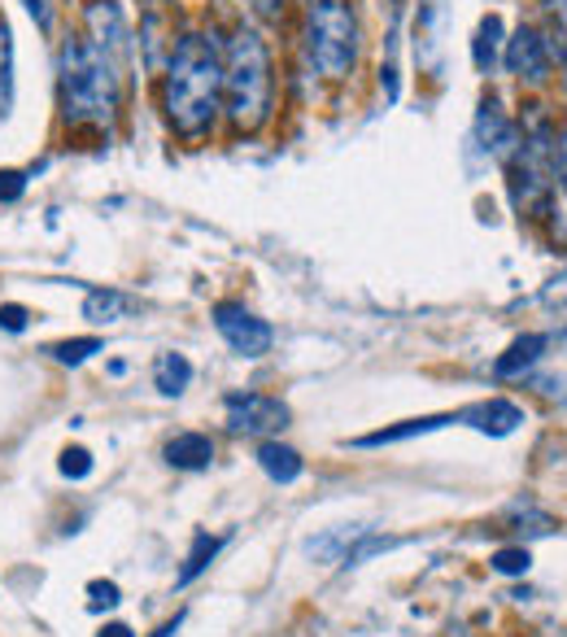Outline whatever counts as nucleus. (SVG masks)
Masks as SVG:
<instances>
[{
  "instance_id": "nucleus-1",
  "label": "nucleus",
  "mask_w": 567,
  "mask_h": 637,
  "mask_svg": "<svg viewBox=\"0 0 567 637\" xmlns=\"http://www.w3.org/2000/svg\"><path fill=\"white\" fill-rule=\"evenodd\" d=\"M162 114L175 136L202 140L223 114V49L209 36H179L162 70Z\"/></svg>"
},
{
  "instance_id": "nucleus-2",
  "label": "nucleus",
  "mask_w": 567,
  "mask_h": 637,
  "mask_svg": "<svg viewBox=\"0 0 567 637\" xmlns=\"http://www.w3.org/2000/svg\"><path fill=\"white\" fill-rule=\"evenodd\" d=\"M271 101H275L271 49L254 27H236L223 49V118L232 122V131L254 136L271 122Z\"/></svg>"
},
{
  "instance_id": "nucleus-3",
  "label": "nucleus",
  "mask_w": 567,
  "mask_h": 637,
  "mask_svg": "<svg viewBox=\"0 0 567 637\" xmlns=\"http://www.w3.org/2000/svg\"><path fill=\"white\" fill-rule=\"evenodd\" d=\"M57 92L70 127H109L118 118L123 79L84 36H66L57 49Z\"/></svg>"
},
{
  "instance_id": "nucleus-4",
  "label": "nucleus",
  "mask_w": 567,
  "mask_h": 637,
  "mask_svg": "<svg viewBox=\"0 0 567 637\" xmlns=\"http://www.w3.org/2000/svg\"><path fill=\"white\" fill-rule=\"evenodd\" d=\"M359 40L362 31L354 4H345V0H310L306 57L323 79L341 84V79L354 75V66H359Z\"/></svg>"
},
{
  "instance_id": "nucleus-5",
  "label": "nucleus",
  "mask_w": 567,
  "mask_h": 637,
  "mask_svg": "<svg viewBox=\"0 0 567 637\" xmlns=\"http://www.w3.org/2000/svg\"><path fill=\"white\" fill-rule=\"evenodd\" d=\"M84 40L114 66L118 79H127V66L136 57V40H131L127 18H123V9L114 0H92L88 4V13H84Z\"/></svg>"
},
{
  "instance_id": "nucleus-6",
  "label": "nucleus",
  "mask_w": 567,
  "mask_h": 637,
  "mask_svg": "<svg viewBox=\"0 0 567 637\" xmlns=\"http://www.w3.org/2000/svg\"><path fill=\"white\" fill-rule=\"evenodd\" d=\"M555 53H564V45H555L546 31H537V27H528V22H524L516 36L507 40V49H502V66L516 75L519 84L541 88V84L550 79Z\"/></svg>"
},
{
  "instance_id": "nucleus-7",
  "label": "nucleus",
  "mask_w": 567,
  "mask_h": 637,
  "mask_svg": "<svg viewBox=\"0 0 567 637\" xmlns=\"http://www.w3.org/2000/svg\"><path fill=\"white\" fill-rule=\"evenodd\" d=\"M214 327L232 345V354H241V359H262L271 350V341H275L271 323L258 318L254 311H245L241 302H218L214 306Z\"/></svg>"
},
{
  "instance_id": "nucleus-8",
  "label": "nucleus",
  "mask_w": 567,
  "mask_h": 637,
  "mask_svg": "<svg viewBox=\"0 0 567 637\" xmlns=\"http://www.w3.org/2000/svg\"><path fill=\"white\" fill-rule=\"evenodd\" d=\"M227 428L245 437H271L289 428V406L271 393H232L227 398Z\"/></svg>"
},
{
  "instance_id": "nucleus-9",
  "label": "nucleus",
  "mask_w": 567,
  "mask_h": 637,
  "mask_svg": "<svg viewBox=\"0 0 567 637\" xmlns=\"http://www.w3.org/2000/svg\"><path fill=\"white\" fill-rule=\"evenodd\" d=\"M476 140L489 158L498 161H511V154L519 149V127L507 118V109L498 97H485L480 101V114H476Z\"/></svg>"
},
{
  "instance_id": "nucleus-10",
  "label": "nucleus",
  "mask_w": 567,
  "mask_h": 637,
  "mask_svg": "<svg viewBox=\"0 0 567 637\" xmlns=\"http://www.w3.org/2000/svg\"><path fill=\"white\" fill-rule=\"evenodd\" d=\"M459 420H467V424L480 428V432H489V437H511L524 424V411H519L516 402H507V398H489V402L463 411Z\"/></svg>"
},
{
  "instance_id": "nucleus-11",
  "label": "nucleus",
  "mask_w": 567,
  "mask_h": 637,
  "mask_svg": "<svg viewBox=\"0 0 567 637\" xmlns=\"http://www.w3.org/2000/svg\"><path fill=\"white\" fill-rule=\"evenodd\" d=\"M136 311H140V302L131 293H123V288H97V293L84 297V318L97 323V327L123 323V318H131Z\"/></svg>"
},
{
  "instance_id": "nucleus-12",
  "label": "nucleus",
  "mask_w": 567,
  "mask_h": 637,
  "mask_svg": "<svg viewBox=\"0 0 567 637\" xmlns=\"http://www.w3.org/2000/svg\"><path fill=\"white\" fill-rule=\"evenodd\" d=\"M166 463L179 468V472H202L214 463V441L206 432H179L166 441Z\"/></svg>"
},
{
  "instance_id": "nucleus-13",
  "label": "nucleus",
  "mask_w": 567,
  "mask_h": 637,
  "mask_svg": "<svg viewBox=\"0 0 567 637\" xmlns=\"http://www.w3.org/2000/svg\"><path fill=\"white\" fill-rule=\"evenodd\" d=\"M459 415H423V420H407L398 428H380V432H366V437H354L359 450H375V445H398V441H411V437H428L437 428L454 424Z\"/></svg>"
},
{
  "instance_id": "nucleus-14",
  "label": "nucleus",
  "mask_w": 567,
  "mask_h": 637,
  "mask_svg": "<svg viewBox=\"0 0 567 637\" xmlns=\"http://www.w3.org/2000/svg\"><path fill=\"white\" fill-rule=\"evenodd\" d=\"M258 468L275 480V484H293V480L306 472L302 454H297L293 445H280V441H262V445H258Z\"/></svg>"
},
{
  "instance_id": "nucleus-15",
  "label": "nucleus",
  "mask_w": 567,
  "mask_h": 637,
  "mask_svg": "<svg viewBox=\"0 0 567 637\" xmlns=\"http://www.w3.org/2000/svg\"><path fill=\"white\" fill-rule=\"evenodd\" d=\"M546 345H550V341H546L541 332H528V336H519L516 345H511V350H507V354L493 363V375H498V380L524 375L528 367H532V363H537V359H541V354H546Z\"/></svg>"
},
{
  "instance_id": "nucleus-16",
  "label": "nucleus",
  "mask_w": 567,
  "mask_h": 637,
  "mask_svg": "<svg viewBox=\"0 0 567 637\" xmlns=\"http://www.w3.org/2000/svg\"><path fill=\"white\" fill-rule=\"evenodd\" d=\"M193 384V363L184 354H157L154 363V389L162 398H179Z\"/></svg>"
},
{
  "instance_id": "nucleus-17",
  "label": "nucleus",
  "mask_w": 567,
  "mask_h": 637,
  "mask_svg": "<svg viewBox=\"0 0 567 637\" xmlns=\"http://www.w3.org/2000/svg\"><path fill=\"white\" fill-rule=\"evenodd\" d=\"M498 53H502V18H498V13H489V18H480V27H476V45H471L476 70H480V75H493Z\"/></svg>"
},
{
  "instance_id": "nucleus-18",
  "label": "nucleus",
  "mask_w": 567,
  "mask_h": 637,
  "mask_svg": "<svg viewBox=\"0 0 567 637\" xmlns=\"http://www.w3.org/2000/svg\"><path fill=\"white\" fill-rule=\"evenodd\" d=\"M13 66H18V57H13V31H9V22L0 18V118L13 114V88H18Z\"/></svg>"
},
{
  "instance_id": "nucleus-19",
  "label": "nucleus",
  "mask_w": 567,
  "mask_h": 637,
  "mask_svg": "<svg viewBox=\"0 0 567 637\" xmlns=\"http://www.w3.org/2000/svg\"><path fill=\"white\" fill-rule=\"evenodd\" d=\"M223 550V537H209V532H202L197 541H193V550H188V559H184V568H179V585H193L202 572L209 568V559Z\"/></svg>"
},
{
  "instance_id": "nucleus-20",
  "label": "nucleus",
  "mask_w": 567,
  "mask_h": 637,
  "mask_svg": "<svg viewBox=\"0 0 567 637\" xmlns=\"http://www.w3.org/2000/svg\"><path fill=\"white\" fill-rule=\"evenodd\" d=\"M49 354L61 363V367H79V363H88L92 354H101V336H75V341H61V345H52Z\"/></svg>"
},
{
  "instance_id": "nucleus-21",
  "label": "nucleus",
  "mask_w": 567,
  "mask_h": 637,
  "mask_svg": "<svg viewBox=\"0 0 567 637\" xmlns=\"http://www.w3.org/2000/svg\"><path fill=\"white\" fill-rule=\"evenodd\" d=\"M493 572H502V577H524L528 572V564H532V555L524 550V546H502V550H493Z\"/></svg>"
},
{
  "instance_id": "nucleus-22",
  "label": "nucleus",
  "mask_w": 567,
  "mask_h": 637,
  "mask_svg": "<svg viewBox=\"0 0 567 637\" xmlns=\"http://www.w3.org/2000/svg\"><path fill=\"white\" fill-rule=\"evenodd\" d=\"M61 477L66 480H88L92 477V454L84 450V445H70V450H61Z\"/></svg>"
},
{
  "instance_id": "nucleus-23",
  "label": "nucleus",
  "mask_w": 567,
  "mask_h": 637,
  "mask_svg": "<svg viewBox=\"0 0 567 637\" xmlns=\"http://www.w3.org/2000/svg\"><path fill=\"white\" fill-rule=\"evenodd\" d=\"M118 602H123V594H118V585L114 581L88 585V611H105V607H118Z\"/></svg>"
},
{
  "instance_id": "nucleus-24",
  "label": "nucleus",
  "mask_w": 567,
  "mask_h": 637,
  "mask_svg": "<svg viewBox=\"0 0 567 637\" xmlns=\"http://www.w3.org/2000/svg\"><path fill=\"white\" fill-rule=\"evenodd\" d=\"M27 197V175L22 170H0V206H13Z\"/></svg>"
},
{
  "instance_id": "nucleus-25",
  "label": "nucleus",
  "mask_w": 567,
  "mask_h": 637,
  "mask_svg": "<svg viewBox=\"0 0 567 637\" xmlns=\"http://www.w3.org/2000/svg\"><path fill=\"white\" fill-rule=\"evenodd\" d=\"M550 170H555L559 188L567 193V127H559V131H555V149H550Z\"/></svg>"
},
{
  "instance_id": "nucleus-26",
  "label": "nucleus",
  "mask_w": 567,
  "mask_h": 637,
  "mask_svg": "<svg viewBox=\"0 0 567 637\" xmlns=\"http://www.w3.org/2000/svg\"><path fill=\"white\" fill-rule=\"evenodd\" d=\"M27 323H31V311H27V306H18V302H4V306H0V327H4V332L18 336V332H27Z\"/></svg>"
},
{
  "instance_id": "nucleus-27",
  "label": "nucleus",
  "mask_w": 567,
  "mask_h": 637,
  "mask_svg": "<svg viewBox=\"0 0 567 637\" xmlns=\"http://www.w3.org/2000/svg\"><path fill=\"white\" fill-rule=\"evenodd\" d=\"M27 13H31V22L40 27V36H52V0H18Z\"/></svg>"
},
{
  "instance_id": "nucleus-28",
  "label": "nucleus",
  "mask_w": 567,
  "mask_h": 637,
  "mask_svg": "<svg viewBox=\"0 0 567 637\" xmlns=\"http://www.w3.org/2000/svg\"><path fill=\"white\" fill-rule=\"evenodd\" d=\"M550 22H559V36H567V0H537Z\"/></svg>"
},
{
  "instance_id": "nucleus-29",
  "label": "nucleus",
  "mask_w": 567,
  "mask_h": 637,
  "mask_svg": "<svg viewBox=\"0 0 567 637\" xmlns=\"http://www.w3.org/2000/svg\"><path fill=\"white\" fill-rule=\"evenodd\" d=\"M179 625H184V616H175V620H166V625H162V629H157L154 637H175V634H179Z\"/></svg>"
},
{
  "instance_id": "nucleus-30",
  "label": "nucleus",
  "mask_w": 567,
  "mask_h": 637,
  "mask_svg": "<svg viewBox=\"0 0 567 637\" xmlns=\"http://www.w3.org/2000/svg\"><path fill=\"white\" fill-rule=\"evenodd\" d=\"M97 637H136V634H131L127 625H105V629H101Z\"/></svg>"
},
{
  "instance_id": "nucleus-31",
  "label": "nucleus",
  "mask_w": 567,
  "mask_h": 637,
  "mask_svg": "<svg viewBox=\"0 0 567 637\" xmlns=\"http://www.w3.org/2000/svg\"><path fill=\"white\" fill-rule=\"evenodd\" d=\"M559 70H564V92H567V45H564V53H559Z\"/></svg>"
}]
</instances>
